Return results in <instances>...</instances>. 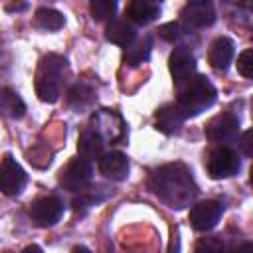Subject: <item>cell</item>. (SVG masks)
<instances>
[{
    "label": "cell",
    "mask_w": 253,
    "mask_h": 253,
    "mask_svg": "<svg viewBox=\"0 0 253 253\" xmlns=\"http://www.w3.org/2000/svg\"><path fill=\"white\" fill-rule=\"evenodd\" d=\"M91 174H93L91 162L77 156V158H71L59 170V184L69 192H81L89 184Z\"/></svg>",
    "instance_id": "cell-6"
},
{
    "label": "cell",
    "mask_w": 253,
    "mask_h": 253,
    "mask_svg": "<svg viewBox=\"0 0 253 253\" xmlns=\"http://www.w3.org/2000/svg\"><path fill=\"white\" fill-rule=\"evenodd\" d=\"M251 251H253V245L251 243H245V247L241 249V253H251Z\"/></svg>",
    "instance_id": "cell-28"
},
{
    "label": "cell",
    "mask_w": 253,
    "mask_h": 253,
    "mask_svg": "<svg viewBox=\"0 0 253 253\" xmlns=\"http://www.w3.org/2000/svg\"><path fill=\"white\" fill-rule=\"evenodd\" d=\"M239 132V119L231 113H219L206 125V136L211 142L227 144L237 138Z\"/></svg>",
    "instance_id": "cell-9"
},
{
    "label": "cell",
    "mask_w": 253,
    "mask_h": 253,
    "mask_svg": "<svg viewBox=\"0 0 253 253\" xmlns=\"http://www.w3.org/2000/svg\"><path fill=\"white\" fill-rule=\"evenodd\" d=\"M67 69V61L61 55L47 53L42 57L36 71V93L43 103H55L61 91V79Z\"/></svg>",
    "instance_id": "cell-3"
},
{
    "label": "cell",
    "mask_w": 253,
    "mask_h": 253,
    "mask_svg": "<svg viewBox=\"0 0 253 253\" xmlns=\"http://www.w3.org/2000/svg\"><path fill=\"white\" fill-rule=\"evenodd\" d=\"M158 34H160L166 42L174 43V42L180 40V36H182V26H180L178 22H170V24H164V26L158 30Z\"/></svg>",
    "instance_id": "cell-24"
},
{
    "label": "cell",
    "mask_w": 253,
    "mask_h": 253,
    "mask_svg": "<svg viewBox=\"0 0 253 253\" xmlns=\"http://www.w3.org/2000/svg\"><path fill=\"white\" fill-rule=\"evenodd\" d=\"M237 71L243 75V77H251L253 75V51L251 49H245L239 53L237 57Z\"/></svg>",
    "instance_id": "cell-22"
},
{
    "label": "cell",
    "mask_w": 253,
    "mask_h": 253,
    "mask_svg": "<svg viewBox=\"0 0 253 253\" xmlns=\"http://www.w3.org/2000/svg\"><path fill=\"white\" fill-rule=\"evenodd\" d=\"M89 10H91V16L97 22L113 20V16L117 12V2H113V0H93L89 4Z\"/></svg>",
    "instance_id": "cell-21"
},
{
    "label": "cell",
    "mask_w": 253,
    "mask_h": 253,
    "mask_svg": "<svg viewBox=\"0 0 253 253\" xmlns=\"http://www.w3.org/2000/svg\"><path fill=\"white\" fill-rule=\"evenodd\" d=\"M150 47H152V43H150L148 38L134 40L128 47H125V63L130 65V67L140 65L142 61L148 59V55H150Z\"/></svg>",
    "instance_id": "cell-19"
},
{
    "label": "cell",
    "mask_w": 253,
    "mask_h": 253,
    "mask_svg": "<svg viewBox=\"0 0 253 253\" xmlns=\"http://www.w3.org/2000/svg\"><path fill=\"white\" fill-rule=\"evenodd\" d=\"M221 211H223V208L215 200L200 202V204L192 206V210H190V223L196 231H208L217 225Z\"/></svg>",
    "instance_id": "cell-10"
},
{
    "label": "cell",
    "mask_w": 253,
    "mask_h": 253,
    "mask_svg": "<svg viewBox=\"0 0 253 253\" xmlns=\"http://www.w3.org/2000/svg\"><path fill=\"white\" fill-rule=\"evenodd\" d=\"M196 253H225V247L219 239L215 237H206L198 243L196 247Z\"/></svg>",
    "instance_id": "cell-23"
},
{
    "label": "cell",
    "mask_w": 253,
    "mask_h": 253,
    "mask_svg": "<svg viewBox=\"0 0 253 253\" xmlns=\"http://www.w3.org/2000/svg\"><path fill=\"white\" fill-rule=\"evenodd\" d=\"M125 16L132 24L146 26V24H150L152 20H156L160 16V6L156 2H148V0H132V2L126 4Z\"/></svg>",
    "instance_id": "cell-14"
},
{
    "label": "cell",
    "mask_w": 253,
    "mask_h": 253,
    "mask_svg": "<svg viewBox=\"0 0 253 253\" xmlns=\"http://www.w3.org/2000/svg\"><path fill=\"white\" fill-rule=\"evenodd\" d=\"M182 20L190 28H206L215 22V12L210 2H188L182 10Z\"/></svg>",
    "instance_id": "cell-11"
},
{
    "label": "cell",
    "mask_w": 253,
    "mask_h": 253,
    "mask_svg": "<svg viewBox=\"0 0 253 253\" xmlns=\"http://www.w3.org/2000/svg\"><path fill=\"white\" fill-rule=\"evenodd\" d=\"M184 123V117L182 113L178 111L176 105L168 103V105H162L158 111H156V128L166 132V134H172L176 132Z\"/></svg>",
    "instance_id": "cell-17"
},
{
    "label": "cell",
    "mask_w": 253,
    "mask_h": 253,
    "mask_svg": "<svg viewBox=\"0 0 253 253\" xmlns=\"http://www.w3.org/2000/svg\"><path fill=\"white\" fill-rule=\"evenodd\" d=\"M22 253H43V251H42V247H40V245H28Z\"/></svg>",
    "instance_id": "cell-26"
},
{
    "label": "cell",
    "mask_w": 253,
    "mask_h": 253,
    "mask_svg": "<svg viewBox=\"0 0 253 253\" xmlns=\"http://www.w3.org/2000/svg\"><path fill=\"white\" fill-rule=\"evenodd\" d=\"M71 253H91V251H89V249H87L85 245H75Z\"/></svg>",
    "instance_id": "cell-27"
},
{
    "label": "cell",
    "mask_w": 253,
    "mask_h": 253,
    "mask_svg": "<svg viewBox=\"0 0 253 253\" xmlns=\"http://www.w3.org/2000/svg\"><path fill=\"white\" fill-rule=\"evenodd\" d=\"M103 146H105V140L101 138L99 132H95L93 128H87L79 134V140H77V150H79V156L85 158V160H93V158H101L103 154Z\"/></svg>",
    "instance_id": "cell-15"
},
{
    "label": "cell",
    "mask_w": 253,
    "mask_h": 253,
    "mask_svg": "<svg viewBox=\"0 0 253 253\" xmlns=\"http://www.w3.org/2000/svg\"><path fill=\"white\" fill-rule=\"evenodd\" d=\"M105 38L117 45H125L128 47L134 40H136V30L130 22L126 20H111L107 30H105Z\"/></svg>",
    "instance_id": "cell-16"
},
{
    "label": "cell",
    "mask_w": 253,
    "mask_h": 253,
    "mask_svg": "<svg viewBox=\"0 0 253 253\" xmlns=\"http://www.w3.org/2000/svg\"><path fill=\"white\" fill-rule=\"evenodd\" d=\"M168 67L174 79V85L178 89H182L186 83H190L194 79L196 73V57L190 51V47L186 45H178L172 49L170 59H168Z\"/></svg>",
    "instance_id": "cell-5"
},
{
    "label": "cell",
    "mask_w": 253,
    "mask_h": 253,
    "mask_svg": "<svg viewBox=\"0 0 253 253\" xmlns=\"http://www.w3.org/2000/svg\"><path fill=\"white\" fill-rule=\"evenodd\" d=\"M152 192L170 208H184L196 196V184L184 164H166L150 176Z\"/></svg>",
    "instance_id": "cell-1"
},
{
    "label": "cell",
    "mask_w": 253,
    "mask_h": 253,
    "mask_svg": "<svg viewBox=\"0 0 253 253\" xmlns=\"http://www.w3.org/2000/svg\"><path fill=\"white\" fill-rule=\"evenodd\" d=\"M206 168H208L210 178L221 180V178H229V176L237 174V170L241 168V160H239V154L233 148L219 146L210 154Z\"/></svg>",
    "instance_id": "cell-4"
},
{
    "label": "cell",
    "mask_w": 253,
    "mask_h": 253,
    "mask_svg": "<svg viewBox=\"0 0 253 253\" xmlns=\"http://www.w3.org/2000/svg\"><path fill=\"white\" fill-rule=\"evenodd\" d=\"M249 138H251V130H245V132H243V136H241V142H239V148L243 150V154H245V156H251V154H253Z\"/></svg>",
    "instance_id": "cell-25"
},
{
    "label": "cell",
    "mask_w": 253,
    "mask_h": 253,
    "mask_svg": "<svg viewBox=\"0 0 253 253\" xmlns=\"http://www.w3.org/2000/svg\"><path fill=\"white\" fill-rule=\"evenodd\" d=\"M26 115V105L18 93L12 89H0V117L22 119Z\"/></svg>",
    "instance_id": "cell-18"
},
{
    "label": "cell",
    "mask_w": 253,
    "mask_h": 253,
    "mask_svg": "<svg viewBox=\"0 0 253 253\" xmlns=\"http://www.w3.org/2000/svg\"><path fill=\"white\" fill-rule=\"evenodd\" d=\"M215 97H217L215 87L206 77L198 75L180 89L176 107L184 119H190V117H198L200 113L210 109L215 103Z\"/></svg>",
    "instance_id": "cell-2"
},
{
    "label": "cell",
    "mask_w": 253,
    "mask_h": 253,
    "mask_svg": "<svg viewBox=\"0 0 253 253\" xmlns=\"http://www.w3.org/2000/svg\"><path fill=\"white\" fill-rule=\"evenodd\" d=\"M28 182L24 168L12 154H4L0 160V192L4 196H18Z\"/></svg>",
    "instance_id": "cell-7"
},
{
    "label": "cell",
    "mask_w": 253,
    "mask_h": 253,
    "mask_svg": "<svg viewBox=\"0 0 253 253\" xmlns=\"http://www.w3.org/2000/svg\"><path fill=\"white\" fill-rule=\"evenodd\" d=\"M63 215V202L55 196H43L32 202L30 217L38 227H51Z\"/></svg>",
    "instance_id": "cell-8"
},
{
    "label": "cell",
    "mask_w": 253,
    "mask_h": 253,
    "mask_svg": "<svg viewBox=\"0 0 253 253\" xmlns=\"http://www.w3.org/2000/svg\"><path fill=\"white\" fill-rule=\"evenodd\" d=\"M233 42L225 36H219L211 42L210 45V51H208V61L213 69L217 71H225L233 59Z\"/></svg>",
    "instance_id": "cell-13"
},
{
    "label": "cell",
    "mask_w": 253,
    "mask_h": 253,
    "mask_svg": "<svg viewBox=\"0 0 253 253\" xmlns=\"http://www.w3.org/2000/svg\"><path fill=\"white\" fill-rule=\"evenodd\" d=\"M36 26L42 28V30H47V32H55L59 28H63L65 24V18L61 12L53 10V8H38L36 10V18H34Z\"/></svg>",
    "instance_id": "cell-20"
},
{
    "label": "cell",
    "mask_w": 253,
    "mask_h": 253,
    "mask_svg": "<svg viewBox=\"0 0 253 253\" xmlns=\"http://www.w3.org/2000/svg\"><path fill=\"white\" fill-rule=\"evenodd\" d=\"M99 170L109 180H125L128 176V158L123 152H103L99 158Z\"/></svg>",
    "instance_id": "cell-12"
}]
</instances>
